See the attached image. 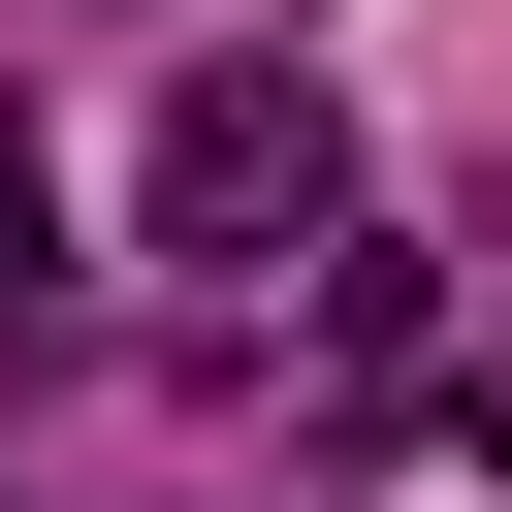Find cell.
Listing matches in <instances>:
<instances>
[{
    "label": "cell",
    "instance_id": "6da1fadb",
    "mask_svg": "<svg viewBox=\"0 0 512 512\" xmlns=\"http://www.w3.org/2000/svg\"><path fill=\"white\" fill-rule=\"evenodd\" d=\"M160 224H192V256H320V224H352V128H320L288 64H192V96H160Z\"/></svg>",
    "mask_w": 512,
    "mask_h": 512
},
{
    "label": "cell",
    "instance_id": "7a4b0ae2",
    "mask_svg": "<svg viewBox=\"0 0 512 512\" xmlns=\"http://www.w3.org/2000/svg\"><path fill=\"white\" fill-rule=\"evenodd\" d=\"M0 288H64V160H32V128H0Z\"/></svg>",
    "mask_w": 512,
    "mask_h": 512
}]
</instances>
